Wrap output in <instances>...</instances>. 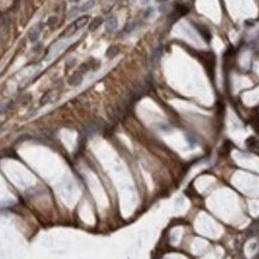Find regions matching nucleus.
Here are the masks:
<instances>
[{
  "mask_svg": "<svg viewBox=\"0 0 259 259\" xmlns=\"http://www.w3.org/2000/svg\"><path fill=\"white\" fill-rule=\"evenodd\" d=\"M88 21H89V17H88V16H83V17L77 18L73 23H71V24L65 29L64 31L61 32L60 36H61V37H70V36L74 35L80 28H83V27L88 23Z\"/></svg>",
  "mask_w": 259,
  "mask_h": 259,
  "instance_id": "obj_1",
  "label": "nucleus"
},
{
  "mask_svg": "<svg viewBox=\"0 0 259 259\" xmlns=\"http://www.w3.org/2000/svg\"><path fill=\"white\" fill-rule=\"evenodd\" d=\"M116 28H118V19H116V17H110L109 19H107V22H106V31L113 32Z\"/></svg>",
  "mask_w": 259,
  "mask_h": 259,
  "instance_id": "obj_2",
  "label": "nucleus"
},
{
  "mask_svg": "<svg viewBox=\"0 0 259 259\" xmlns=\"http://www.w3.org/2000/svg\"><path fill=\"white\" fill-rule=\"evenodd\" d=\"M162 57V48L161 47H157L154 52H152V55H151V60L152 63H157Z\"/></svg>",
  "mask_w": 259,
  "mask_h": 259,
  "instance_id": "obj_3",
  "label": "nucleus"
},
{
  "mask_svg": "<svg viewBox=\"0 0 259 259\" xmlns=\"http://www.w3.org/2000/svg\"><path fill=\"white\" fill-rule=\"evenodd\" d=\"M82 76L80 74H74V76H72L71 78H70V84L71 85H79L80 83H82Z\"/></svg>",
  "mask_w": 259,
  "mask_h": 259,
  "instance_id": "obj_4",
  "label": "nucleus"
},
{
  "mask_svg": "<svg viewBox=\"0 0 259 259\" xmlns=\"http://www.w3.org/2000/svg\"><path fill=\"white\" fill-rule=\"evenodd\" d=\"M101 24H102V18H101V17L95 18V19L93 21V23L90 24V28H89V29H90V31H94V30H96V29L98 28V27H100V25H101Z\"/></svg>",
  "mask_w": 259,
  "mask_h": 259,
  "instance_id": "obj_5",
  "label": "nucleus"
},
{
  "mask_svg": "<svg viewBox=\"0 0 259 259\" xmlns=\"http://www.w3.org/2000/svg\"><path fill=\"white\" fill-rule=\"evenodd\" d=\"M94 0H89L88 2H85L80 8H79V11H87V10H89V8H91L93 6H94Z\"/></svg>",
  "mask_w": 259,
  "mask_h": 259,
  "instance_id": "obj_6",
  "label": "nucleus"
},
{
  "mask_svg": "<svg viewBox=\"0 0 259 259\" xmlns=\"http://www.w3.org/2000/svg\"><path fill=\"white\" fill-rule=\"evenodd\" d=\"M57 22H58V18L53 16V17H51V18L47 21V23H46V24H47L48 27H53V25H55V23H57Z\"/></svg>",
  "mask_w": 259,
  "mask_h": 259,
  "instance_id": "obj_7",
  "label": "nucleus"
},
{
  "mask_svg": "<svg viewBox=\"0 0 259 259\" xmlns=\"http://www.w3.org/2000/svg\"><path fill=\"white\" fill-rule=\"evenodd\" d=\"M30 41L31 42H35L37 38H38V30H34L32 32H30Z\"/></svg>",
  "mask_w": 259,
  "mask_h": 259,
  "instance_id": "obj_8",
  "label": "nucleus"
},
{
  "mask_svg": "<svg viewBox=\"0 0 259 259\" xmlns=\"http://www.w3.org/2000/svg\"><path fill=\"white\" fill-rule=\"evenodd\" d=\"M49 97H51V93L44 94V95L42 96V98H41V104H44V103L49 102Z\"/></svg>",
  "mask_w": 259,
  "mask_h": 259,
  "instance_id": "obj_9",
  "label": "nucleus"
},
{
  "mask_svg": "<svg viewBox=\"0 0 259 259\" xmlns=\"http://www.w3.org/2000/svg\"><path fill=\"white\" fill-rule=\"evenodd\" d=\"M133 29H134V23H130V24L126 25V28H125V32H131Z\"/></svg>",
  "mask_w": 259,
  "mask_h": 259,
  "instance_id": "obj_10",
  "label": "nucleus"
},
{
  "mask_svg": "<svg viewBox=\"0 0 259 259\" xmlns=\"http://www.w3.org/2000/svg\"><path fill=\"white\" fill-rule=\"evenodd\" d=\"M151 12H152V8H148V11L144 13V16H145V17H149V15H150Z\"/></svg>",
  "mask_w": 259,
  "mask_h": 259,
  "instance_id": "obj_11",
  "label": "nucleus"
},
{
  "mask_svg": "<svg viewBox=\"0 0 259 259\" xmlns=\"http://www.w3.org/2000/svg\"><path fill=\"white\" fill-rule=\"evenodd\" d=\"M72 2H77V1H79V0H71Z\"/></svg>",
  "mask_w": 259,
  "mask_h": 259,
  "instance_id": "obj_12",
  "label": "nucleus"
},
{
  "mask_svg": "<svg viewBox=\"0 0 259 259\" xmlns=\"http://www.w3.org/2000/svg\"><path fill=\"white\" fill-rule=\"evenodd\" d=\"M143 2H148V0H143Z\"/></svg>",
  "mask_w": 259,
  "mask_h": 259,
  "instance_id": "obj_13",
  "label": "nucleus"
}]
</instances>
